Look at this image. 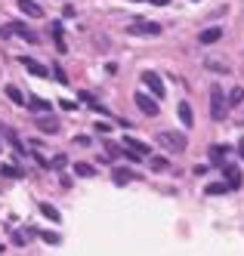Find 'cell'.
<instances>
[{
	"label": "cell",
	"mask_w": 244,
	"mask_h": 256,
	"mask_svg": "<svg viewBox=\"0 0 244 256\" xmlns=\"http://www.w3.org/2000/svg\"><path fill=\"white\" fill-rule=\"evenodd\" d=\"M127 34H139V38H158L161 34V25L158 22H148V19H136L127 25Z\"/></svg>",
	"instance_id": "3"
},
{
	"label": "cell",
	"mask_w": 244,
	"mask_h": 256,
	"mask_svg": "<svg viewBox=\"0 0 244 256\" xmlns=\"http://www.w3.org/2000/svg\"><path fill=\"white\" fill-rule=\"evenodd\" d=\"M50 34H53V44H56V50H59V52H65V31H62V25H59V22H53V25H50Z\"/></svg>",
	"instance_id": "13"
},
{
	"label": "cell",
	"mask_w": 244,
	"mask_h": 256,
	"mask_svg": "<svg viewBox=\"0 0 244 256\" xmlns=\"http://www.w3.org/2000/svg\"><path fill=\"white\" fill-rule=\"evenodd\" d=\"M238 154H241V158H244V139H241V145H238Z\"/></svg>",
	"instance_id": "31"
},
{
	"label": "cell",
	"mask_w": 244,
	"mask_h": 256,
	"mask_svg": "<svg viewBox=\"0 0 244 256\" xmlns=\"http://www.w3.org/2000/svg\"><path fill=\"white\" fill-rule=\"evenodd\" d=\"M241 102H244V86H235L229 93V99H226V108H238Z\"/></svg>",
	"instance_id": "18"
},
{
	"label": "cell",
	"mask_w": 244,
	"mask_h": 256,
	"mask_svg": "<svg viewBox=\"0 0 244 256\" xmlns=\"http://www.w3.org/2000/svg\"><path fill=\"white\" fill-rule=\"evenodd\" d=\"M74 173L78 176H96V167H93V164H74Z\"/></svg>",
	"instance_id": "21"
},
{
	"label": "cell",
	"mask_w": 244,
	"mask_h": 256,
	"mask_svg": "<svg viewBox=\"0 0 244 256\" xmlns=\"http://www.w3.org/2000/svg\"><path fill=\"white\" fill-rule=\"evenodd\" d=\"M124 148H130V152H136L139 158H148L152 154V148H148L145 142H139V139H133V136H124Z\"/></svg>",
	"instance_id": "11"
},
{
	"label": "cell",
	"mask_w": 244,
	"mask_h": 256,
	"mask_svg": "<svg viewBox=\"0 0 244 256\" xmlns=\"http://www.w3.org/2000/svg\"><path fill=\"white\" fill-rule=\"evenodd\" d=\"M130 4H145V0H130Z\"/></svg>",
	"instance_id": "32"
},
{
	"label": "cell",
	"mask_w": 244,
	"mask_h": 256,
	"mask_svg": "<svg viewBox=\"0 0 244 256\" xmlns=\"http://www.w3.org/2000/svg\"><path fill=\"white\" fill-rule=\"evenodd\" d=\"M22 68L28 71V74H34V78H50V68L41 65V62H34V59H22Z\"/></svg>",
	"instance_id": "12"
},
{
	"label": "cell",
	"mask_w": 244,
	"mask_h": 256,
	"mask_svg": "<svg viewBox=\"0 0 244 256\" xmlns=\"http://www.w3.org/2000/svg\"><path fill=\"white\" fill-rule=\"evenodd\" d=\"M111 179H115L118 186H127V182H136L139 173H136V170H130V167H115V170H111Z\"/></svg>",
	"instance_id": "8"
},
{
	"label": "cell",
	"mask_w": 244,
	"mask_h": 256,
	"mask_svg": "<svg viewBox=\"0 0 244 256\" xmlns=\"http://www.w3.org/2000/svg\"><path fill=\"white\" fill-rule=\"evenodd\" d=\"M226 192H229L226 182H213V186H207V194H226Z\"/></svg>",
	"instance_id": "23"
},
{
	"label": "cell",
	"mask_w": 244,
	"mask_h": 256,
	"mask_svg": "<svg viewBox=\"0 0 244 256\" xmlns=\"http://www.w3.org/2000/svg\"><path fill=\"white\" fill-rule=\"evenodd\" d=\"M53 74H56V80H59V84H68V78H65V71H62L59 65H53Z\"/></svg>",
	"instance_id": "28"
},
{
	"label": "cell",
	"mask_w": 244,
	"mask_h": 256,
	"mask_svg": "<svg viewBox=\"0 0 244 256\" xmlns=\"http://www.w3.org/2000/svg\"><path fill=\"white\" fill-rule=\"evenodd\" d=\"M25 108H31V112H37V114H50L53 112V102L37 99V96H25Z\"/></svg>",
	"instance_id": "9"
},
{
	"label": "cell",
	"mask_w": 244,
	"mask_h": 256,
	"mask_svg": "<svg viewBox=\"0 0 244 256\" xmlns=\"http://www.w3.org/2000/svg\"><path fill=\"white\" fill-rule=\"evenodd\" d=\"M41 213H44L47 219H53V222H59V210H56V207H50V204H41Z\"/></svg>",
	"instance_id": "22"
},
{
	"label": "cell",
	"mask_w": 244,
	"mask_h": 256,
	"mask_svg": "<svg viewBox=\"0 0 244 256\" xmlns=\"http://www.w3.org/2000/svg\"><path fill=\"white\" fill-rule=\"evenodd\" d=\"M4 130H7V126H4V120H0V133H4Z\"/></svg>",
	"instance_id": "33"
},
{
	"label": "cell",
	"mask_w": 244,
	"mask_h": 256,
	"mask_svg": "<svg viewBox=\"0 0 244 256\" xmlns=\"http://www.w3.org/2000/svg\"><path fill=\"white\" fill-rule=\"evenodd\" d=\"M37 234H41L47 244H59V234H56V232H37Z\"/></svg>",
	"instance_id": "27"
},
{
	"label": "cell",
	"mask_w": 244,
	"mask_h": 256,
	"mask_svg": "<svg viewBox=\"0 0 244 256\" xmlns=\"http://www.w3.org/2000/svg\"><path fill=\"white\" fill-rule=\"evenodd\" d=\"M19 10H22L25 16H31V19H41V16H44V10L37 6L34 0H19Z\"/></svg>",
	"instance_id": "15"
},
{
	"label": "cell",
	"mask_w": 244,
	"mask_h": 256,
	"mask_svg": "<svg viewBox=\"0 0 244 256\" xmlns=\"http://www.w3.org/2000/svg\"><path fill=\"white\" fill-rule=\"evenodd\" d=\"M219 38H222V28H216V25H213V28H204V31L198 34V40H201V44H216Z\"/></svg>",
	"instance_id": "17"
},
{
	"label": "cell",
	"mask_w": 244,
	"mask_h": 256,
	"mask_svg": "<svg viewBox=\"0 0 244 256\" xmlns=\"http://www.w3.org/2000/svg\"><path fill=\"white\" fill-rule=\"evenodd\" d=\"M7 96H10V99H13L16 105H25V96H22V93H19V90H16V86H7Z\"/></svg>",
	"instance_id": "24"
},
{
	"label": "cell",
	"mask_w": 244,
	"mask_h": 256,
	"mask_svg": "<svg viewBox=\"0 0 244 256\" xmlns=\"http://www.w3.org/2000/svg\"><path fill=\"white\" fill-rule=\"evenodd\" d=\"M133 102L139 105V112H142V114H152V118H155V114L161 112V108H158V99H155V96H145V93H136V99H133Z\"/></svg>",
	"instance_id": "7"
},
{
	"label": "cell",
	"mask_w": 244,
	"mask_h": 256,
	"mask_svg": "<svg viewBox=\"0 0 244 256\" xmlns=\"http://www.w3.org/2000/svg\"><path fill=\"white\" fill-rule=\"evenodd\" d=\"M229 145H210V164H213V167H222V164H226V158H229Z\"/></svg>",
	"instance_id": "10"
},
{
	"label": "cell",
	"mask_w": 244,
	"mask_h": 256,
	"mask_svg": "<svg viewBox=\"0 0 244 256\" xmlns=\"http://www.w3.org/2000/svg\"><path fill=\"white\" fill-rule=\"evenodd\" d=\"M226 112H229V108H226V96H222V86H219V84H213V86H210V118H213V120H222V118H226Z\"/></svg>",
	"instance_id": "2"
},
{
	"label": "cell",
	"mask_w": 244,
	"mask_h": 256,
	"mask_svg": "<svg viewBox=\"0 0 244 256\" xmlns=\"http://www.w3.org/2000/svg\"><path fill=\"white\" fill-rule=\"evenodd\" d=\"M37 130H44V133H56V130H59V120L50 118V114H41V118H37Z\"/></svg>",
	"instance_id": "16"
},
{
	"label": "cell",
	"mask_w": 244,
	"mask_h": 256,
	"mask_svg": "<svg viewBox=\"0 0 244 256\" xmlns=\"http://www.w3.org/2000/svg\"><path fill=\"white\" fill-rule=\"evenodd\" d=\"M204 65H207L210 71H219V74H229V71H232L226 62H216V59H204Z\"/></svg>",
	"instance_id": "19"
},
{
	"label": "cell",
	"mask_w": 244,
	"mask_h": 256,
	"mask_svg": "<svg viewBox=\"0 0 244 256\" xmlns=\"http://www.w3.org/2000/svg\"><path fill=\"white\" fill-rule=\"evenodd\" d=\"M222 179H226L229 192H238L244 186V176H241V167L238 164H222Z\"/></svg>",
	"instance_id": "5"
},
{
	"label": "cell",
	"mask_w": 244,
	"mask_h": 256,
	"mask_svg": "<svg viewBox=\"0 0 244 256\" xmlns=\"http://www.w3.org/2000/svg\"><path fill=\"white\" fill-rule=\"evenodd\" d=\"M152 4H158V6H167V4H170V0H152Z\"/></svg>",
	"instance_id": "30"
},
{
	"label": "cell",
	"mask_w": 244,
	"mask_h": 256,
	"mask_svg": "<svg viewBox=\"0 0 244 256\" xmlns=\"http://www.w3.org/2000/svg\"><path fill=\"white\" fill-rule=\"evenodd\" d=\"M0 173H4V176H10V179H22V176H25V173L19 170V167H13V164H4V167H0Z\"/></svg>",
	"instance_id": "20"
},
{
	"label": "cell",
	"mask_w": 244,
	"mask_h": 256,
	"mask_svg": "<svg viewBox=\"0 0 244 256\" xmlns=\"http://www.w3.org/2000/svg\"><path fill=\"white\" fill-rule=\"evenodd\" d=\"M13 34H19V38H25L28 44H41V34H37V31H31L28 25H22V22H7L4 28H0V38H13Z\"/></svg>",
	"instance_id": "1"
},
{
	"label": "cell",
	"mask_w": 244,
	"mask_h": 256,
	"mask_svg": "<svg viewBox=\"0 0 244 256\" xmlns=\"http://www.w3.org/2000/svg\"><path fill=\"white\" fill-rule=\"evenodd\" d=\"M148 160H152V170H158V173H161V170H167V167H170V164H167L164 158H148Z\"/></svg>",
	"instance_id": "26"
},
{
	"label": "cell",
	"mask_w": 244,
	"mask_h": 256,
	"mask_svg": "<svg viewBox=\"0 0 244 256\" xmlns=\"http://www.w3.org/2000/svg\"><path fill=\"white\" fill-rule=\"evenodd\" d=\"M59 108H65V112H74L78 105H74V102H68V99H62V102H59Z\"/></svg>",
	"instance_id": "29"
},
{
	"label": "cell",
	"mask_w": 244,
	"mask_h": 256,
	"mask_svg": "<svg viewBox=\"0 0 244 256\" xmlns=\"http://www.w3.org/2000/svg\"><path fill=\"white\" fill-rule=\"evenodd\" d=\"M50 167H53V170H65V167H68V158H65V154H56V160L50 164Z\"/></svg>",
	"instance_id": "25"
},
{
	"label": "cell",
	"mask_w": 244,
	"mask_h": 256,
	"mask_svg": "<svg viewBox=\"0 0 244 256\" xmlns=\"http://www.w3.org/2000/svg\"><path fill=\"white\" fill-rule=\"evenodd\" d=\"M158 142L164 145V148H170V152H185V145H189V139H185L182 133H173V130H161Z\"/></svg>",
	"instance_id": "4"
},
{
	"label": "cell",
	"mask_w": 244,
	"mask_h": 256,
	"mask_svg": "<svg viewBox=\"0 0 244 256\" xmlns=\"http://www.w3.org/2000/svg\"><path fill=\"white\" fill-rule=\"evenodd\" d=\"M176 112H179V120H182V126H185V130H189V126L195 124V114H192V105H189V102H179V108H176Z\"/></svg>",
	"instance_id": "14"
},
{
	"label": "cell",
	"mask_w": 244,
	"mask_h": 256,
	"mask_svg": "<svg viewBox=\"0 0 244 256\" xmlns=\"http://www.w3.org/2000/svg\"><path fill=\"white\" fill-rule=\"evenodd\" d=\"M142 84H145V86L155 93V99H164L167 90H164V84H161V78L155 74V71H142Z\"/></svg>",
	"instance_id": "6"
}]
</instances>
